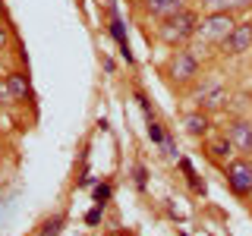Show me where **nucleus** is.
<instances>
[{
	"label": "nucleus",
	"mask_w": 252,
	"mask_h": 236,
	"mask_svg": "<svg viewBox=\"0 0 252 236\" xmlns=\"http://www.w3.org/2000/svg\"><path fill=\"white\" fill-rule=\"evenodd\" d=\"M233 26H236V16L230 10H211L208 16L199 19L192 38H202L205 44H224L227 35L233 31Z\"/></svg>",
	"instance_id": "obj_1"
},
{
	"label": "nucleus",
	"mask_w": 252,
	"mask_h": 236,
	"mask_svg": "<svg viewBox=\"0 0 252 236\" xmlns=\"http://www.w3.org/2000/svg\"><path fill=\"white\" fill-rule=\"evenodd\" d=\"M195 26H199V16L192 10H183V13L170 16V19H161L158 35H161V41H167V44H183V41H189V38L195 35Z\"/></svg>",
	"instance_id": "obj_2"
},
{
	"label": "nucleus",
	"mask_w": 252,
	"mask_h": 236,
	"mask_svg": "<svg viewBox=\"0 0 252 236\" xmlns=\"http://www.w3.org/2000/svg\"><path fill=\"white\" fill-rule=\"evenodd\" d=\"M227 186L236 195H252V161L240 157V161L227 164Z\"/></svg>",
	"instance_id": "obj_3"
},
{
	"label": "nucleus",
	"mask_w": 252,
	"mask_h": 236,
	"mask_svg": "<svg viewBox=\"0 0 252 236\" xmlns=\"http://www.w3.org/2000/svg\"><path fill=\"white\" fill-rule=\"evenodd\" d=\"M170 76L177 79L180 85H186V82H192L195 76H199V60H195V54L192 51H177L170 57Z\"/></svg>",
	"instance_id": "obj_4"
},
{
	"label": "nucleus",
	"mask_w": 252,
	"mask_h": 236,
	"mask_svg": "<svg viewBox=\"0 0 252 236\" xmlns=\"http://www.w3.org/2000/svg\"><path fill=\"white\" fill-rule=\"evenodd\" d=\"M224 51L233 54V57L252 51V22H236L233 31L227 35V41H224Z\"/></svg>",
	"instance_id": "obj_5"
},
{
	"label": "nucleus",
	"mask_w": 252,
	"mask_h": 236,
	"mask_svg": "<svg viewBox=\"0 0 252 236\" xmlns=\"http://www.w3.org/2000/svg\"><path fill=\"white\" fill-rule=\"evenodd\" d=\"M227 139H230L236 151L252 154V120H233L227 126Z\"/></svg>",
	"instance_id": "obj_6"
},
{
	"label": "nucleus",
	"mask_w": 252,
	"mask_h": 236,
	"mask_svg": "<svg viewBox=\"0 0 252 236\" xmlns=\"http://www.w3.org/2000/svg\"><path fill=\"white\" fill-rule=\"evenodd\" d=\"M186 3L189 0H145V10L152 16H158V19H170V16L183 13Z\"/></svg>",
	"instance_id": "obj_7"
},
{
	"label": "nucleus",
	"mask_w": 252,
	"mask_h": 236,
	"mask_svg": "<svg viewBox=\"0 0 252 236\" xmlns=\"http://www.w3.org/2000/svg\"><path fill=\"white\" fill-rule=\"evenodd\" d=\"M224 101H227L224 85H205L199 91V110H218V107H224Z\"/></svg>",
	"instance_id": "obj_8"
},
{
	"label": "nucleus",
	"mask_w": 252,
	"mask_h": 236,
	"mask_svg": "<svg viewBox=\"0 0 252 236\" xmlns=\"http://www.w3.org/2000/svg\"><path fill=\"white\" fill-rule=\"evenodd\" d=\"M110 35L117 38V44H120V54L126 57V63L132 60V54H129V41H126V31H123V19L117 16V6L110 3Z\"/></svg>",
	"instance_id": "obj_9"
},
{
	"label": "nucleus",
	"mask_w": 252,
	"mask_h": 236,
	"mask_svg": "<svg viewBox=\"0 0 252 236\" xmlns=\"http://www.w3.org/2000/svg\"><path fill=\"white\" fill-rule=\"evenodd\" d=\"M6 88H10L13 101H29L32 98V85H29L26 73H10L6 76Z\"/></svg>",
	"instance_id": "obj_10"
},
{
	"label": "nucleus",
	"mask_w": 252,
	"mask_h": 236,
	"mask_svg": "<svg viewBox=\"0 0 252 236\" xmlns=\"http://www.w3.org/2000/svg\"><path fill=\"white\" fill-rule=\"evenodd\" d=\"M183 123H186V132H189V136H205V132H208V126H211V120H208V114H205V110L189 114Z\"/></svg>",
	"instance_id": "obj_11"
},
{
	"label": "nucleus",
	"mask_w": 252,
	"mask_h": 236,
	"mask_svg": "<svg viewBox=\"0 0 252 236\" xmlns=\"http://www.w3.org/2000/svg\"><path fill=\"white\" fill-rule=\"evenodd\" d=\"M205 6L211 10H243V6H252V0H205Z\"/></svg>",
	"instance_id": "obj_12"
},
{
	"label": "nucleus",
	"mask_w": 252,
	"mask_h": 236,
	"mask_svg": "<svg viewBox=\"0 0 252 236\" xmlns=\"http://www.w3.org/2000/svg\"><path fill=\"white\" fill-rule=\"evenodd\" d=\"M230 139H218V142H211V145H208V151H211V157H227V154H230Z\"/></svg>",
	"instance_id": "obj_13"
},
{
	"label": "nucleus",
	"mask_w": 252,
	"mask_h": 236,
	"mask_svg": "<svg viewBox=\"0 0 252 236\" xmlns=\"http://www.w3.org/2000/svg\"><path fill=\"white\" fill-rule=\"evenodd\" d=\"M60 230H63V214L47 220V224L41 227V236H60Z\"/></svg>",
	"instance_id": "obj_14"
},
{
	"label": "nucleus",
	"mask_w": 252,
	"mask_h": 236,
	"mask_svg": "<svg viewBox=\"0 0 252 236\" xmlns=\"http://www.w3.org/2000/svg\"><path fill=\"white\" fill-rule=\"evenodd\" d=\"M107 199H110V186H107V183L94 186V202H98V205H104Z\"/></svg>",
	"instance_id": "obj_15"
},
{
	"label": "nucleus",
	"mask_w": 252,
	"mask_h": 236,
	"mask_svg": "<svg viewBox=\"0 0 252 236\" xmlns=\"http://www.w3.org/2000/svg\"><path fill=\"white\" fill-rule=\"evenodd\" d=\"M148 136H152V142H164V132L155 120H148Z\"/></svg>",
	"instance_id": "obj_16"
},
{
	"label": "nucleus",
	"mask_w": 252,
	"mask_h": 236,
	"mask_svg": "<svg viewBox=\"0 0 252 236\" xmlns=\"http://www.w3.org/2000/svg\"><path fill=\"white\" fill-rule=\"evenodd\" d=\"M132 177H136V186H139V189H145V167H142V164H136Z\"/></svg>",
	"instance_id": "obj_17"
},
{
	"label": "nucleus",
	"mask_w": 252,
	"mask_h": 236,
	"mask_svg": "<svg viewBox=\"0 0 252 236\" xmlns=\"http://www.w3.org/2000/svg\"><path fill=\"white\" fill-rule=\"evenodd\" d=\"M13 101V94H10V88H6V79L0 82V104H10Z\"/></svg>",
	"instance_id": "obj_18"
},
{
	"label": "nucleus",
	"mask_w": 252,
	"mask_h": 236,
	"mask_svg": "<svg viewBox=\"0 0 252 236\" xmlns=\"http://www.w3.org/2000/svg\"><path fill=\"white\" fill-rule=\"evenodd\" d=\"M101 208H104V205H98V208H92L89 214H85V220H89V224H98V220H101Z\"/></svg>",
	"instance_id": "obj_19"
},
{
	"label": "nucleus",
	"mask_w": 252,
	"mask_h": 236,
	"mask_svg": "<svg viewBox=\"0 0 252 236\" xmlns=\"http://www.w3.org/2000/svg\"><path fill=\"white\" fill-rule=\"evenodd\" d=\"M3 44H6V29L0 26V47H3Z\"/></svg>",
	"instance_id": "obj_20"
}]
</instances>
